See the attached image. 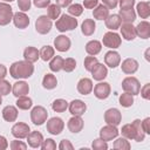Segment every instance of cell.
I'll return each instance as SVG.
<instances>
[{
	"instance_id": "5",
	"label": "cell",
	"mask_w": 150,
	"mask_h": 150,
	"mask_svg": "<svg viewBox=\"0 0 150 150\" xmlns=\"http://www.w3.org/2000/svg\"><path fill=\"white\" fill-rule=\"evenodd\" d=\"M104 47H108L110 49H116L121 46L122 43V38L115 33L114 30H110V32H107L104 35H103V39H102V42Z\"/></svg>"
},
{
	"instance_id": "45",
	"label": "cell",
	"mask_w": 150,
	"mask_h": 150,
	"mask_svg": "<svg viewBox=\"0 0 150 150\" xmlns=\"http://www.w3.org/2000/svg\"><path fill=\"white\" fill-rule=\"evenodd\" d=\"M76 68V61L73 57H67L63 60V67L62 70H64L66 73H71L74 69Z\"/></svg>"
},
{
	"instance_id": "24",
	"label": "cell",
	"mask_w": 150,
	"mask_h": 150,
	"mask_svg": "<svg viewBox=\"0 0 150 150\" xmlns=\"http://www.w3.org/2000/svg\"><path fill=\"white\" fill-rule=\"evenodd\" d=\"M12 93L15 97L27 95L29 93V86L25 81H16L12 87Z\"/></svg>"
},
{
	"instance_id": "49",
	"label": "cell",
	"mask_w": 150,
	"mask_h": 150,
	"mask_svg": "<svg viewBox=\"0 0 150 150\" xmlns=\"http://www.w3.org/2000/svg\"><path fill=\"white\" fill-rule=\"evenodd\" d=\"M11 149L12 150H26L27 149V146H28V144H26V143H23L22 141H18V139H14V141H12L11 142Z\"/></svg>"
},
{
	"instance_id": "52",
	"label": "cell",
	"mask_w": 150,
	"mask_h": 150,
	"mask_svg": "<svg viewBox=\"0 0 150 150\" xmlns=\"http://www.w3.org/2000/svg\"><path fill=\"white\" fill-rule=\"evenodd\" d=\"M60 150H73L74 149V145L71 144V142L69 141V139H62L61 142H60V144H59V146H57Z\"/></svg>"
},
{
	"instance_id": "50",
	"label": "cell",
	"mask_w": 150,
	"mask_h": 150,
	"mask_svg": "<svg viewBox=\"0 0 150 150\" xmlns=\"http://www.w3.org/2000/svg\"><path fill=\"white\" fill-rule=\"evenodd\" d=\"M30 0H18V7L21 12H28L30 9Z\"/></svg>"
},
{
	"instance_id": "11",
	"label": "cell",
	"mask_w": 150,
	"mask_h": 150,
	"mask_svg": "<svg viewBox=\"0 0 150 150\" xmlns=\"http://www.w3.org/2000/svg\"><path fill=\"white\" fill-rule=\"evenodd\" d=\"M11 131H12V135H13L15 138H18V139H23V138H26V137L28 136V134L30 132V128H29V125H28L27 123L18 122V123H15V124L12 127Z\"/></svg>"
},
{
	"instance_id": "46",
	"label": "cell",
	"mask_w": 150,
	"mask_h": 150,
	"mask_svg": "<svg viewBox=\"0 0 150 150\" xmlns=\"http://www.w3.org/2000/svg\"><path fill=\"white\" fill-rule=\"evenodd\" d=\"M11 91H12V84L5 79L0 80V95L1 96H6Z\"/></svg>"
},
{
	"instance_id": "56",
	"label": "cell",
	"mask_w": 150,
	"mask_h": 150,
	"mask_svg": "<svg viewBox=\"0 0 150 150\" xmlns=\"http://www.w3.org/2000/svg\"><path fill=\"white\" fill-rule=\"evenodd\" d=\"M98 5V0H83V7L87 9H94Z\"/></svg>"
},
{
	"instance_id": "7",
	"label": "cell",
	"mask_w": 150,
	"mask_h": 150,
	"mask_svg": "<svg viewBox=\"0 0 150 150\" xmlns=\"http://www.w3.org/2000/svg\"><path fill=\"white\" fill-rule=\"evenodd\" d=\"M104 122L110 125H120L122 122V114L117 108H110L104 112Z\"/></svg>"
},
{
	"instance_id": "58",
	"label": "cell",
	"mask_w": 150,
	"mask_h": 150,
	"mask_svg": "<svg viewBox=\"0 0 150 150\" xmlns=\"http://www.w3.org/2000/svg\"><path fill=\"white\" fill-rule=\"evenodd\" d=\"M8 148V142L5 136L0 135V150H6Z\"/></svg>"
},
{
	"instance_id": "17",
	"label": "cell",
	"mask_w": 150,
	"mask_h": 150,
	"mask_svg": "<svg viewBox=\"0 0 150 150\" xmlns=\"http://www.w3.org/2000/svg\"><path fill=\"white\" fill-rule=\"evenodd\" d=\"M121 35L127 41H132L136 38V29L132 23H121L120 28Z\"/></svg>"
},
{
	"instance_id": "53",
	"label": "cell",
	"mask_w": 150,
	"mask_h": 150,
	"mask_svg": "<svg viewBox=\"0 0 150 150\" xmlns=\"http://www.w3.org/2000/svg\"><path fill=\"white\" fill-rule=\"evenodd\" d=\"M118 5H120L121 9L132 8L135 5V0H118Z\"/></svg>"
},
{
	"instance_id": "21",
	"label": "cell",
	"mask_w": 150,
	"mask_h": 150,
	"mask_svg": "<svg viewBox=\"0 0 150 150\" xmlns=\"http://www.w3.org/2000/svg\"><path fill=\"white\" fill-rule=\"evenodd\" d=\"M26 138H27V144L34 149L40 148L43 142V136L40 131H30Z\"/></svg>"
},
{
	"instance_id": "30",
	"label": "cell",
	"mask_w": 150,
	"mask_h": 150,
	"mask_svg": "<svg viewBox=\"0 0 150 150\" xmlns=\"http://www.w3.org/2000/svg\"><path fill=\"white\" fill-rule=\"evenodd\" d=\"M40 55H39V50L38 48L33 47V46H29V47H26L25 50H23V59L28 62H36L39 60Z\"/></svg>"
},
{
	"instance_id": "15",
	"label": "cell",
	"mask_w": 150,
	"mask_h": 150,
	"mask_svg": "<svg viewBox=\"0 0 150 150\" xmlns=\"http://www.w3.org/2000/svg\"><path fill=\"white\" fill-rule=\"evenodd\" d=\"M13 23L19 29H25L29 25V18L25 12H16L13 14Z\"/></svg>"
},
{
	"instance_id": "51",
	"label": "cell",
	"mask_w": 150,
	"mask_h": 150,
	"mask_svg": "<svg viewBox=\"0 0 150 150\" xmlns=\"http://www.w3.org/2000/svg\"><path fill=\"white\" fill-rule=\"evenodd\" d=\"M141 96L144 100H150V83H145L141 89H139Z\"/></svg>"
},
{
	"instance_id": "14",
	"label": "cell",
	"mask_w": 150,
	"mask_h": 150,
	"mask_svg": "<svg viewBox=\"0 0 150 150\" xmlns=\"http://www.w3.org/2000/svg\"><path fill=\"white\" fill-rule=\"evenodd\" d=\"M68 109L73 116H82L87 110V104L82 100H73L68 104Z\"/></svg>"
},
{
	"instance_id": "54",
	"label": "cell",
	"mask_w": 150,
	"mask_h": 150,
	"mask_svg": "<svg viewBox=\"0 0 150 150\" xmlns=\"http://www.w3.org/2000/svg\"><path fill=\"white\" fill-rule=\"evenodd\" d=\"M141 125L145 135H149L150 134V117H145L143 121H141Z\"/></svg>"
},
{
	"instance_id": "22",
	"label": "cell",
	"mask_w": 150,
	"mask_h": 150,
	"mask_svg": "<svg viewBox=\"0 0 150 150\" xmlns=\"http://www.w3.org/2000/svg\"><path fill=\"white\" fill-rule=\"evenodd\" d=\"M93 81L91 79H88V77H82L79 82H77V91L81 94V95H88L93 91Z\"/></svg>"
},
{
	"instance_id": "48",
	"label": "cell",
	"mask_w": 150,
	"mask_h": 150,
	"mask_svg": "<svg viewBox=\"0 0 150 150\" xmlns=\"http://www.w3.org/2000/svg\"><path fill=\"white\" fill-rule=\"evenodd\" d=\"M40 148L42 150H55L56 149V143L53 138H47V139H43Z\"/></svg>"
},
{
	"instance_id": "43",
	"label": "cell",
	"mask_w": 150,
	"mask_h": 150,
	"mask_svg": "<svg viewBox=\"0 0 150 150\" xmlns=\"http://www.w3.org/2000/svg\"><path fill=\"white\" fill-rule=\"evenodd\" d=\"M68 14L74 16V18H77L80 16L82 13H83V6L80 5V4H70L68 6Z\"/></svg>"
},
{
	"instance_id": "44",
	"label": "cell",
	"mask_w": 150,
	"mask_h": 150,
	"mask_svg": "<svg viewBox=\"0 0 150 150\" xmlns=\"http://www.w3.org/2000/svg\"><path fill=\"white\" fill-rule=\"evenodd\" d=\"M98 63V60H97V57L96 56H91V55H89V56H87L86 59H84V61H83V66H84V69L87 70V71H91V69L96 66Z\"/></svg>"
},
{
	"instance_id": "4",
	"label": "cell",
	"mask_w": 150,
	"mask_h": 150,
	"mask_svg": "<svg viewBox=\"0 0 150 150\" xmlns=\"http://www.w3.org/2000/svg\"><path fill=\"white\" fill-rule=\"evenodd\" d=\"M47 117H48V111L42 105H36L30 110V120L35 125L43 124L47 121Z\"/></svg>"
},
{
	"instance_id": "1",
	"label": "cell",
	"mask_w": 150,
	"mask_h": 150,
	"mask_svg": "<svg viewBox=\"0 0 150 150\" xmlns=\"http://www.w3.org/2000/svg\"><path fill=\"white\" fill-rule=\"evenodd\" d=\"M34 66L32 62L26 60L23 61H15L9 67V75L15 80H25L33 75Z\"/></svg>"
},
{
	"instance_id": "41",
	"label": "cell",
	"mask_w": 150,
	"mask_h": 150,
	"mask_svg": "<svg viewBox=\"0 0 150 150\" xmlns=\"http://www.w3.org/2000/svg\"><path fill=\"white\" fill-rule=\"evenodd\" d=\"M118 101H120V104H121L122 107L129 108V107H131V105L134 104V95H131V94L124 91L123 94L120 95Z\"/></svg>"
},
{
	"instance_id": "10",
	"label": "cell",
	"mask_w": 150,
	"mask_h": 150,
	"mask_svg": "<svg viewBox=\"0 0 150 150\" xmlns=\"http://www.w3.org/2000/svg\"><path fill=\"white\" fill-rule=\"evenodd\" d=\"M94 90V95L96 98L98 100H105L109 97L110 93H111V88L110 84L108 82H98L97 84H95V87L93 88Z\"/></svg>"
},
{
	"instance_id": "20",
	"label": "cell",
	"mask_w": 150,
	"mask_h": 150,
	"mask_svg": "<svg viewBox=\"0 0 150 150\" xmlns=\"http://www.w3.org/2000/svg\"><path fill=\"white\" fill-rule=\"evenodd\" d=\"M91 76H93V79L95 80V81H103L105 77H107V75H108V69H107V66L105 64H103V63H97L93 69H91Z\"/></svg>"
},
{
	"instance_id": "25",
	"label": "cell",
	"mask_w": 150,
	"mask_h": 150,
	"mask_svg": "<svg viewBox=\"0 0 150 150\" xmlns=\"http://www.w3.org/2000/svg\"><path fill=\"white\" fill-rule=\"evenodd\" d=\"M118 16L123 23H132L136 20V11L134 8H127V9H120Z\"/></svg>"
},
{
	"instance_id": "6",
	"label": "cell",
	"mask_w": 150,
	"mask_h": 150,
	"mask_svg": "<svg viewBox=\"0 0 150 150\" xmlns=\"http://www.w3.org/2000/svg\"><path fill=\"white\" fill-rule=\"evenodd\" d=\"M52 27H53V22L47 15H40L35 20V30L41 35L48 34Z\"/></svg>"
},
{
	"instance_id": "61",
	"label": "cell",
	"mask_w": 150,
	"mask_h": 150,
	"mask_svg": "<svg viewBox=\"0 0 150 150\" xmlns=\"http://www.w3.org/2000/svg\"><path fill=\"white\" fill-rule=\"evenodd\" d=\"M5 2H12V1H14V0H4Z\"/></svg>"
},
{
	"instance_id": "40",
	"label": "cell",
	"mask_w": 150,
	"mask_h": 150,
	"mask_svg": "<svg viewBox=\"0 0 150 150\" xmlns=\"http://www.w3.org/2000/svg\"><path fill=\"white\" fill-rule=\"evenodd\" d=\"M134 127H135V130H136V136H135V139L136 142H143L144 138H145V132L143 131L142 129V125H141V120L136 118L134 122H132Z\"/></svg>"
},
{
	"instance_id": "2",
	"label": "cell",
	"mask_w": 150,
	"mask_h": 150,
	"mask_svg": "<svg viewBox=\"0 0 150 150\" xmlns=\"http://www.w3.org/2000/svg\"><path fill=\"white\" fill-rule=\"evenodd\" d=\"M77 19H75L74 16L69 15V14H62L59 16V19L55 22V27L59 32L64 33L67 30H73L77 27Z\"/></svg>"
},
{
	"instance_id": "55",
	"label": "cell",
	"mask_w": 150,
	"mask_h": 150,
	"mask_svg": "<svg viewBox=\"0 0 150 150\" xmlns=\"http://www.w3.org/2000/svg\"><path fill=\"white\" fill-rule=\"evenodd\" d=\"M33 4L36 8H47L50 5V0H33Z\"/></svg>"
},
{
	"instance_id": "8",
	"label": "cell",
	"mask_w": 150,
	"mask_h": 150,
	"mask_svg": "<svg viewBox=\"0 0 150 150\" xmlns=\"http://www.w3.org/2000/svg\"><path fill=\"white\" fill-rule=\"evenodd\" d=\"M47 131L52 135H60L62 131H63V128H64V122L62 121V118L60 117H52L47 121Z\"/></svg>"
},
{
	"instance_id": "31",
	"label": "cell",
	"mask_w": 150,
	"mask_h": 150,
	"mask_svg": "<svg viewBox=\"0 0 150 150\" xmlns=\"http://www.w3.org/2000/svg\"><path fill=\"white\" fill-rule=\"evenodd\" d=\"M96 28V23L93 19H86L81 25V32L84 36H90L94 34Z\"/></svg>"
},
{
	"instance_id": "27",
	"label": "cell",
	"mask_w": 150,
	"mask_h": 150,
	"mask_svg": "<svg viewBox=\"0 0 150 150\" xmlns=\"http://www.w3.org/2000/svg\"><path fill=\"white\" fill-rule=\"evenodd\" d=\"M104 23H105V27L110 30H116L120 28L122 21L118 16V14H109L107 16V19L104 20Z\"/></svg>"
},
{
	"instance_id": "39",
	"label": "cell",
	"mask_w": 150,
	"mask_h": 150,
	"mask_svg": "<svg viewBox=\"0 0 150 150\" xmlns=\"http://www.w3.org/2000/svg\"><path fill=\"white\" fill-rule=\"evenodd\" d=\"M68 102L63 98H56L53 103H52V109L55 112H63L68 109Z\"/></svg>"
},
{
	"instance_id": "42",
	"label": "cell",
	"mask_w": 150,
	"mask_h": 150,
	"mask_svg": "<svg viewBox=\"0 0 150 150\" xmlns=\"http://www.w3.org/2000/svg\"><path fill=\"white\" fill-rule=\"evenodd\" d=\"M112 146L116 150H129V149H131V145H130L129 141L127 138H124L123 136L120 137V138L116 137V141L114 142V145Z\"/></svg>"
},
{
	"instance_id": "34",
	"label": "cell",
	"mask_w": 150,
	"mask_h": 150,
	"mask_svg": "<svg viewBox=\"0 0 150 150\" xmlns=\"http://www.w3.org/2000/svg\"><path fill=\"white\" fill-rule=\"evenodd\" d=\"M39 55L43 61H49L54 55H55V48L52 46H42L41 49L39 50Z\"/></svg>"
},
{
	"instance_id": "9",
	"label": "cell",
	"mask_w": 150,
	"mask_h": 150,
	"mask_svg": "<svg viewBox=\"0 0 150 150\" xmlns=\"http://www.w3.org/2000/svg\"><path fill=\"white\" fill-rule=\"evenodd\" d=\"M13 8L7 2H0V26H7L13 20Z\"/></svg>"
},
{
	"instance_id": "60",
	"label": "cell",
	"mask_w": 150,
	"mask_h": 150,
	"mask_svg": "<svg viewBox=\"0 0 150 150\" xmlns=\"http://www.w3.org/2000/svg\"><path fill=\"white\" fill-rule=\"evenodd\" d=\"M6 75H7V68H6V66L0 63V80L5 79Z\"/></svg>"
},
{
	"instance_id": "36",
	"label": "cell",
	"mask_w": 150,
	"mask_h": 150,
	"mask_svg": "<svg viewBox=\"0 0 150 150\" xmlns=\"http://www.w3.org/2000/svg\"><path fill=\"white\" fill-rule=\"evenodd\" d=\"M32 105H33V101L27 95L19 96L16 100V108H19L21 110H28L32 108Z\"/></svg>"
},
{
	"instance_id": "26",
	"label": "cell",
	"mask_w": 150,
	"mask_h": 150,
	"mask_svg": "<svg viewBox=\"0 0 150 150\" xmlns=\"http://www.w3.org/2000/svg\"><path fill=\"white\" fill-rule=\"evenodd\" d=\"M18 108L14 105H6L2 109V118L6 122H15L18 118Z\"/></svg>"
},
{
	"instance_id": "16",
	"label": "cell",
	"mask_w": 150,
	"mask_h": 150,
	"mask_svg": "<svg viewBox=\"0 0 150 150\" xmlns=\"http://www.w3.org/2000/svg\"><path fill=\"white\" fill-rule=\"evenodd\" d=\"M138 62H137V60H135V59H132V57H128V59H125L123 62H122V64H121V69H122V71L124 73V74H127V75H132V74H135L137 70H138Z\"/></svg>"
},
{
	"instance_id": "13",
	"label": "cell",
	"mask_w": 150,
	"mask_h": 150,
	"mask_svg": "<svg viewBox=\"0 0 150 150\" xmlns=\"http://www.w3.org/2000/svg\"><path fill=\"white\" fill-rule=\"evenodd\" d=\"M70 46H71V41H70V39L67 35L61 34V35H57L54 39V48L56 50L61 52V53L68 52L69 48H70Z\"/></svg>"
},
{
	"instance_id": "59",
	"label": "cell",
	"mask_w": 150,
	"mask_h": 150,
	"mask_svg": "<svg viewBox=\"0 0 150 150\" xmlns=\"http://www.w3.org/2000/svg\"><path fill=\"white\" fill-rule=\"evenodd\" d=\"M71 1L73 0H56V5H59L60 7H68Z\"/></svg>"
},
{
	"instance_id": "35",
	"label": "cell",
	"mask_w": 150,
	"mask_h": 150,
	"mask_svg": "<svg viewBox=\"0 0 150 150\" xmlns=\"http://www.w3.org/2000/svg\"><path fill=\"white\" fill-rule=\"evenodd\" d=\"M63 60H64V59H62L61 56H59V55L55 56V55H54V56L49 60V69H50L52 71H54V73H57V71L62 70Z\"/></svg>"
},
{
	"instance_id": "32",
	"label": "cell",
	"mask_w": 150,
	"mask_h": 150,
	"mask_svg": "<svg viewBox=\"0 0 150 150\" xmlns=\"http://www.w3.org/2000/svg\"><path fill=\"white\" fill-rule=\"evenodd\" d=\"M108 15H109V8L105 7L103 4L97 5L93 11V16L96 20H105Z\"/></svg>"
},
{
	"instance_id": "12",
	"label": "cell",
	"mask_w": 150,
	"mask_h": 150,
	"mask_svg": "<svg viewBox=\"0 0 150 150\" xmlns=\"http://www.w3.org/2000/svg\"><path fill=\"white\" fill-rule=\"evenodd\" d=\"M118 134H120V130L117 129V127L107 124L103 128H101V130H100V138H102L103 141L108 142V141H111V139L116 138L118 136Z\"/></svg>"
},
{
	"instance_id": "47",
	"label": "cell",
	"mask_w": 150,
	"mask_h": 150,
	"mask_svg": "<svg viewBox=\"0 0 150 150\" xmlns=\"http://www.w3.org/2000/svg\"><path fill=\"white\" fill-rule=\"evenodd\" d=\"M91 148L94 150H107L108 149V144L105 141H103L102 138H96L91 143Z\"/></svg>"
},
{
	"instance_id": "33",
	"label": "cell",
	"mask_w": 150,
	"mask_h": 150,
	"mask_svg": "<svg viewBox=\"0 0 150 150\" xmlns=\"http://www.w3.org/2000/svg\"><path fill=\"white\" fill-rule=\"evenodd\" d=\"M56 86H57V80H56V76L55 75L48 73V74H46L43 76V79H42V87L45 89L52 90V89L56 88Z\"/></svg>"
},
{
	"instance_id": "28",
	"label": "cell",
	"mask_w": 150,
	"mask_h": 150,
	"mask_svg": "<svg viewBox=\"0 0 150 150\" xmlns=\"http://www.w3.org/2000/svg\"><path fill=\"white\" fill-rule=\"evenodd\" d=\"M136 15L141 16V19H148L150 16V2L141 1L136 6Z\"/></svg>"
},
{
	"instance_id": "3",
	"label": "cell",
	"mask_w": 150,
	"mask_h": 150,
	"mask_svg": "<svg viewBox=\"0 0 150 150\" xmlns=\"http://www.w3.org/2000/svg\"><path fill=\"white\" fill-rule=\"evenodd\" d=\"M122 89L125 93H129L135 96V95L139 94L141 83H139L138 79H136L135 76H127L122 81Z\"/></svg>"
},
{
	"instance_id": "19",
	"label": "cell",
	"mask_w": 150,
	"mask_h": 150,
	"mask_svg": "<svg viewBox=\"0 0 150 150\" xmlns=\"http://www.w3.org/2000/svg\"><path fill=\"white\" fill-rule=\"evenodd\" d=\"M68 130L73 134H79L80 131H82L83 127H84V122L82 120L81 116H73L71 118H69L68 123H67Z\"/></svg>"
},
{
	"instance_id": "23",
	"label": "cell",
	"mask_w": 150,
	"mask_h": 150,
	"mask_svg": "<svg viewBox=\"0 0 150 150\" xmlns=\"http://www.w3.org/2000/svg\"><path fill=\"white\" fill-rule=\"evenodd\" d=\"M136 36L141 38V39H149L150 38V23L146 21V20H143L141 21L136 27Z\"/></svg>"
},
{
	"instance_id": "38",
	"label": "cell",
	"mask_w": 150,
	"mask_h": 150,
	"mask_svg": "<svg viewBox=\"0 0 150 150\" xmlns=\"http://www.w3.org/2000/svg\"><path fill=\"white\" fill-rule=\"evenodd\" d=\"M61 15V7L56 4H50L47 7V16L50 20H56Z\"/></svg>"
},
{
	"instance_id": "18",
	"label": "cell",
	"mask_w": 150,
	"mask_h": 150,
	"mask_svg": "<svg viewBox=\"0 0 150 150\" xmlns=\"http://www.w3.org/2000/svg\"><path fill=\"white\" fill-rule=\"evenodd\" d=\"M121 63V55L115 50H109L104 55V64L110 68H116Z\"/></svg>"
},
{
	"instance_id": "62",
	"label": "cell",
	"mask_w": 150,
	"mask_h": 150,
	"mask_svg": "<svg viewBox=\"0 0 150 150\" xmlns=\"http://www.w3.org/2000/svg\"><path fill=\"white\" fill-rule=\"evenodd\" d=\"M1 103H2V96L0 95V104H1Z\"/></svg>"
},
{
	"instance_id": "37",
	"label": "cell",
	"mask_w": 150,
	"mask_h": 150,
	"mask_svg": "<svg viewBox=\"0 0 150 150\" xmlns=\"http://www.w3.org/2000/svg\"><path fill=\"white\" fill-rule=\"evenodd\" d=\"M122 134V136L127 139H135V136H136V130H135V127L132 123H128V124H124L120 131Z\"/></svg>"
},
{
	"instance_id": "29",
	"label": "cell",
	"mask_w": 150,
	"mask_h": 150,
	"mask_svg": "<svg viewBox=\"0 0 150 150\" xmlns=\"http://www.w3.org/2000/svg\"><path fill=\"white\" fill-rule=\"evenodd\" d=\"M102 50V43L98 40H90L86 45V52L88 55L95 56Z\"/></svg>"
},
{
	"instance_id": "57",
	"label": "cell",
	"mask_w": 150,
	"mask_h": 150,
	"mask_svg": "<svg viewBox=\"0 0 150 150\" xmlns=\"http://www.w3.org/2000/svg\"><path fill=\"white\" fill-rule=\"evenodd\" d=\"M102 4L109 9H114L118 5V0H102Z\"/></svg>"
}]
</instances>
